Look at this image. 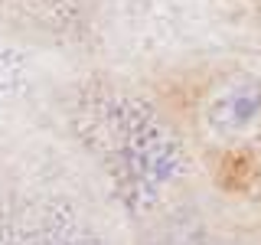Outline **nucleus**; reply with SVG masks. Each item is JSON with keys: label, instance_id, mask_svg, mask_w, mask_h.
Here are the masks:
<instances>
[{"label": "nucleus", "instance_id": "obj_1", "mask_svg": "<svg viewBox=\"0 0 261 245\" xmlns=\"http://www.w3.org/2000/svg\"><path fill=\"white\" fill-rule=\"evenodd\" d=\"M69 131L127 219H153L186 183L193 154L147 95L111 79H85L69 98Z\"/></svg>", "mask_w": 261, "mask_h": 245}, {"label": "nucleus", "instance_id": "obj_2", "mask_svg": "<svg viewBox=\"0 0 261 245\" xmlns=\"http://www.w3.org/2000/svg\"><path fill=\"white\" fill-rule=\"evenodd\" d=\"M0 245H108V239L75 200L27 190L0 203Z\"/></svg>", "mask_w": 261, "mask_h": 245}, {"label": "nucleus", "instance_id": "obj_3", "mask_svg": "<svg viewBox=\"0 0 261 245\" xmlns=\"http://www.w3.org/2000/svg\"><path fill=\"white\" fill-rule=\"evenodd\" d=\"M199 128L212 144L239 147L261 134V79L228 72L216 79L199 105Z\"/></svg>", "mask_w": 261, "mask_h": 245}, {"label": "nucleus", "instance_id": "obj_4", "mask_svg": "<svg viewBox=\"0 0 261 245\" xmlns=\"http://www.w3.org/2000/svg\"><path fill=\"white\" fill-rule=\"evenodd\" d=\"M33 82H36V72L30 56L0 39V108L23 102L33 92Z\"/></svg>", "mask_w": 261, "mask_h": 245}, {"label": "nucleus", "instance_id": "obj_5", "mask_svg": "<svg viewBox=\"0 0 261 245\" xmlns=\"http://www.w3.org/2000/svg\"><path fill=\"white\" fill-rule=\"evenodd\" d=\"M4 4H10L30 23H36L43 30H53V33L69 30L79 13V0H4Z\"/></svg>", "mask_w": 261, "mask_h": 245}, {"label": "nucleus", "instance_id": "obj_6", "mask_svg": "<svg viewBox=\"0 0 261 245\" xmlns=\"http://www.w3.org/2000/svg\"><path fill=\"white\" fill-rule=\"evenodd\" d=\"M144 245H225L219 235H212L209 229L199 223H167L163 229L150 232Z\"/></svg>", "mask_w": 261, "mask_h": 245}]
</instances>
